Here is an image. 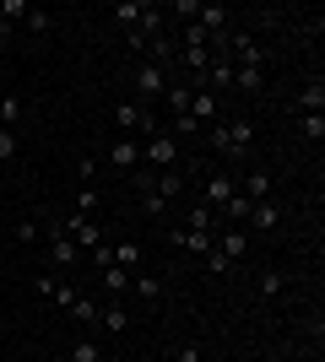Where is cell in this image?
<instances>
[{
  "instance_id": "6da1fadb",
  "label": "cell",
  "mask_w": 325,
  "mask_h": 362,
  "mask_svg": "<svg viewBox=\"0 0 325 362\" xmlns=\"http://www.w3.org/2000/svg\"><path fill=\"white\" fill-rule=\"evenodd\" d=\"M206 136H212V146L228 157V163H239V157H249V146H255V124L249 119H217L206 124Z\"/></svg>"
},
{
  "instance_id": "7a4b0ae2",
  "label": "cell",
  "mask_w": 325,
  "mask_h": 362,
  "mask_svg": "<svg viewBox=\"0 0 325 362\" xmlns=\"http://www.w3.org/2000/svg\"><path fill=\"white\" fill-rule=\"evenodd\" d=\"M233 195H239V179H233V173H212V179L201 184V206L217 211V222H222V211H228Z\"/></svg>"
},
{
  "instance_id": "3957f363",
  "label": "cell",
  "mask_w": 325,
  "mask_h": 362,
  "mask_svg": "<svg viewBox=\"0 0 325 362\" xmlns=\"http://www.w3.org/2000/svg\"><path fill=\"white\" fill-rule=\"evenodd\" d=\"M55 227H60L65 238L76 243L81 255H93L98 243H103V233H98V222H93V216H76V211H71V216H60V222H55Z\"/></svg>"
},
{
  "instance_id": "277c9868",
  "label": "cell",
  "mask_w": 325,
  "mask_h": 362,
  "mask_svg": "<svg viewBox=\"0 0 325 362\" xmlns=\"http://www.w3.org/2000/svg\"><path fill=\"white\" fill-rule=\"evenodd\" d=\"M141 163L152 168H179V141L173 136H163V130H152V136H147V146H141Z\"/></svg>"
},
{
  "instance_id": "5b68a950",
  "label": "cell",
  "mask_w": 325,
  "mask_h": 362,
  "mask_svg": "<svg viewBox=\"0 0 325 362\" xmlns=\"http://www.w3.org/2000/svg\"><path fill=\"white\" fill-rule=\"evenodd\" d=\"M136 92H141V108H147V103H157V98L169 92V65L141 60V65H136Z\"/></svg>"
},
{
  "instance_id": "8992f818",
  "label": "cell",
  "mask_w": 325,
  "mask_h": 362,
  "mask_svg": "<svg viewBox=\"0 0 325 362\" xmlns=\"http://www.w3.org/2000/svg\"><path fill=\"white\" fill-rule=\"evenodd\" d=\"M141 189H152L173 206V200L185 195V168H157V173H141Z\"/></svg>"
},
{
  "instance_id": "52a82bcc",
  "label": "cell",
  "mask_w": 325,
  "mask_h": 362,
  "mask_svg": "<svg viewBox=\"0 0 325 362\" xmlns=\"http://www.w3.org/2000/svg\"><path fill=\"white\" fill-rule=\"evenodd\" d=\"M44 238H49V265H55L60 276H65V271H76V265H81V249H76L71 238H65L60 227H49Z\"/></svg>"
},
{
  "instance_id": "ba28073f",
  "label": "cell",
  "mask_w": 325,
  "mask_h": 362,
  "mask_svg": "<svg viewBox=\"0 0 325 362\" xmlns=\"http://www.w3.org/2000/svg\"><path fill=\"white\" fill-rule=\"evenodd\" d=\"M114 124H120V136H152V114L141 103H114Z\"/></svg>"
},
{
  "instance_id": "9c48e42d",
  "label": "cell",
  "mask_w": 325,
  "mask_h": 362,
  "mask_svg": "<svg viewBox=\"0 0 325 362\" xmlns=\"http://www.w3.org/2000/svg\"><path fill=\"white\" fill-rule=\"evenodd\" d=\"M108 168H114V173H136L141 168V141L136 136H120V141H108Z\"/></svg>"
},
{
  "instance_id": "30bf717a",
  "label": "cell",
  "mask_w": 325,
  "mask_h": 362,
  "mask_svg": "<svg viewBox=\"0 0 325 362\" xmlns=\"http://www.w3.org/2000/svg\"><path fill=\"white\" fill-rule=\"evenodd\" d=\"M277 222H282L277 200H255V206H249V216H244V233H277Z\"/></svg>"
},
{
  "instance_id": "8fae6325",
  "label": "cell",
  "mask_w": 325,
  "mask_h": 362,
  "mask_svg": "<svg viewBox=\"0 0 325 362\" xmlns=\"http://www.w3.org/2000/svg\"><path fill=\"white\" fill-rule=\"evenodd\" d=\"M190 114H195L201 124H217V119H222V98L206 92V87H190Z\"/></svg>"
},
{
  "instance_id": "7c38bea8",
  "label": "cell",
  "mask_w": 325,
  "mask_h": 362,
  "mask_svg": "<svg viewBox=\"0 0 325 362\" xmlns=\"http://www.w3.org/2000/svg\"><path fill=\"white\" fill-rule=\"evenodd\" d=\"M239 195H244L249 206H255V200H271V173H266V168H249L244 179H239Z\"/></svg>"
},
{
  "instance_id": "4fadbf2b",
  "label": "cell",
  "mask_w": 325,
  "mask_h": 362,
  "mask_svg": "<svg viewBox=\"0 0 325 362\" xmlns=\"http://www.w3.org/2000/svg\"><path fill=\"white\" fill-rule=\"evenodd\" d=\"M217 249H222V255L239 265V259L249 255V233H244V227H222V233H217Z\"/></svg>"
},
{
  "instance_id": "5bb4252c",
  "label": "cell",
  "mask_w": 325,
  "mask_h": 362,
  "mask_svg": "<svg viewBox=\"0 0 325 362\" xmlns=\"http://www.w3.org/2000/svg\"><path fill=\"white\" fill-rule=\"evenodd\" d=\"M233 87L255 98V92L266 87V65H233Z\"/></svg>"
},
{
  "instance_id": "9a60e30c",
  "label": "cell",
  "mask_w": 325,
  "mask_h": 362,
  "mask_svg": "<svg viewBox=\"0 0 325 362\" xmlns=\"http://www.w3.org/2000/svg\"><path fill=\"white\" fill-rule=\"evenodd\" d=\"M98 281H103L108 298H125V292H130V271H125V265H103V271H98Z\"/></svg>"
},
{
  "instance_id": "2e32d148",
  "label": "cell",
  "mask_w": 325,
  "mask_h": 362,
  "mask_svg": "<svg viewBox=\"0 0 325 362\" xmlns=\"http://www.w3.org/2000/svg\"><path fill=\"white\" fill-rule=\"evenodd\" d=\"M98 325H103L108 335H125V330H130V314H125V303H108V308H98Z\"/></svg>"
},
{
  "instance_id": "e0dca14e",
  "label": "cell",
  "mask_w": 325,
  "mask_h": 362,
  "mask_svg": "<svg viewBox=\"0 0 325 362\" xmlns=\"http://www.w3.org/2000/svg\"><path fill=\"white\" fill-rule=\"evenodd\" d=\"M212 227H217V211H206L201 200H195V206L185 211V233H212Z\"/></svg>"
},
{
  "instance_id": "ac0fdd59",
  "label": "cell",
  "mask_w": 325,
  "mask_h": 362,
  "mask_svg": "<svg viewBox=\"0 0 325 362\" xmlns=\"http://www.w3.org/2000/svg\"><path fill=\"white\" fill-rule=\"evenodd\" d=\"M298 103H304V114H325V81H320V76L298 92Z\"/></svg>"
},
{
  "instance_id": "d6986e66",
  "label": "cell",
  "mask_w": 325,
  "mask_h": 362,
  "mask_svg": "<svg viewBox=\"0 0 325 362\" xmlns=\"http://www.w3.org/2000/svg\"><path fill=\"white\" fill-rule=\"evenodd\" d=\"M22 114H28V103L6 92V98H0V130H16V119H22Z\"/></svg>"
},
{
  "instance_id": "ffe728a7",
  "label": "cell",
  "mask_w": 325,
  "mask_h": 362,
  "mask_svg": "<svg viewBox=\"0 0 325 362\" xmlns=\"http://www.w3.org/2000/svg\"><path fill=\"white\" fill-rule=\"evenodd\" d=\"M201 130H206V124L185 108V114H173V130H169V136H173V141H190V136H201Z\"/></svg>"
},
{
  "instance_id": "44dd1931",
  "label": "cell",
  "mask_w": 325,
  "mask_h": 362,
  "mask_svg": "<svg viewBox=\"0 0 325 362\" xmlns=\"http://www.w3.org/2000/svg\"><path fill=\"white\" fill-rule=\"evenodd\" d=\"M173 243H179V249H190V255H206V249L217 243V233H173Z\"/></svg>"
},
{
  "instance_id": "7402d4cb",
  "label": "cell",
  "mask_w": 325,
  "mask_h": 362,
  "mask_svg": "<svg viewBox=\"0 0 325 362\" xmlns=\"http://www.w3.org/2000/svg\"><path fill=\"white\" fill-rule=\"evenodd\" d=\"M130 292H141V303H157L163 298V281L157 276H130Z\"/></svg>"
},
{
  "instance_id": "603a6c76",
  "label": "cell",
  "mask_w": 325,
  "mask_h": 362,
  "mask_svg": "<svg viewBox=\"0 0 325 362\" xmlns=\"http://www.w3.org/2000/svg\"><path fill=\"white\" fill-rule=\"evenodd\" d=\"M65 314L76 319V325H98V303H93V298H81V292H76V303H71Z\"/></svg>"
},
{
  "instance_id": "cb8c5ba5",
  "label": "cell",
  "mask_w": 325,
  "mask_h": 362,
  "mask_svg": "<svg viewBox=\"0 0 325 362\" xmlns=\"http://www.w3.org/2000/svg\"><path fill=\"white\" fill-rule=\"evenodd\" d=\"M114 265L136 271V265H141V243H130V238H125V243H114Z\"/></svg>"
},
{
  "instance_id": "d4e9b609",
  "label": "cell",
  "mask_w": 325,
  "mask_h": 362,
  "mask_svg": "<svg viewBox=\"0 0 325 362\" xmlns=\"http://www.w3.org/2000/svg\"><path fill=\"white\" fill-rule=\"evenodd\" d=\"M108 16H114V22H120L125 33H130V28H136V22H141V6H136V0H120V6H114V11H108Z\"/></svg>"
},
{
  "instance_id": "484cf974",
  "label": "cell",
  "mask_w": 325,
  "mask_h": 362,
  "mask_svg": "<svg viewBox=\"0 0 325 362\" xmlns=\"http://www.w3.org/2000/svg\"><path fill=\"white\" fill-rule=\"evenodd\" d=\"M98 206H103V200H98V189H87V184H81V189H76V216H93V222H98Z\"/></svg>"
},
{
  "instance_id": "4316f807",
  "label": "cell",
  "mask_w": 325,
  "mask_h": 362,
  "mask_svg": "<svg viewBox=\"0 0 325 362\" xmlns=\"http://www.w3.org/2000/svg\"><path fill=\"white\" fill-rule=\"evenodd\" d=\"M71 362H103V357H98V341H93V335H81L76 346H71Z\"/></svg>"
},
{
  "instance_id": "83f0119b",
  "label": "cell",
  "mask_w": 325,
  "mask_h": 362,
  "mask_svg": "<svg viewBox=\"0 0 325 362\" xmlns=\"http://www.w3.org/2000/svg\"><path fill=\"white\" fill-rule=\"evenodd\" d=\"M206 271H212V276H228V271H233V259L222 255L217 243H212V249H206Z\"/></svg>"
},
{
  "instance_id": "f1b7e54d",
  "label": "cell",
  "mask_w": 325,
  "mask_h": 362,
  "mask_svg": "<svg viewBox=\"0 0 325 362\" xmlns=\"http://www.w3.org/2000/svg\"><path fill=\"white\" fill-rule=\"evenodd\" d=\"M304 141H314V146L325 141V114H304Z\"/></svg>"
},
{
  "instance_id": "f546056e",
  "label": "cell",
  "mask_w": 325,
  "mask_h": 362,
  "mask_svg": "<svg viewBox=\"0 0 325 362\" xmlns=\"http://www.w3.org/2000/svg\"><path fill=\"white\" fill-rule=\"evenodd\" d=\"M141 211H147V216H163V211H169V200L152 195V189H141Z\"/></svg>"
},
{
  "instance_id": "4dcf8cb0",
  "label": "cell",
  "mask_w": 325,
  "mask_h": 362,
  "mask_svg": "<svg viewBox=\"0 0 325 362\" xmlns=\"http://www.w3.org/2000/svg\"><path fill=\"white\" fill-rule=\"evenodd\" d=\"M22 22H28V28H33V33H49V22H55V16H49V11H44V6H33V11H28V16H22Z\"/></svg>"
},
{
  "instance_id": "1f68e13d",
  "label": "cell",
  "mask_w": 325,
  "mask_h": 362,
  "mask_svg": "<svg viewBox=\"0 0 325 362\" xmlns=\"http://www.w3.org/2000/svg\"><path fill=\"white\" fill-rule=\"evenodd\" d=\"M282 287H287V281H282L277 271H266V276H261V298H282Z\"/></svg>"
},
{
  "instance_id": "d6a6232c",
  "label": "cell",
  "mask_w": 325,
  "mask_h": 362,
  "mask_svg": "<svg viewBox=\"0 0 325 362\" xmlns=\"http://www.w3.org/2000/svg\"><path fill=\"white\" fill-rule=\"evenodd\" d=\"M38 238H44V227H38V222H16V243H38Z\"/></svg>"
},
{
  "instance_id": "836d02e7",
  "label": "cell",
  "mask_w": 325,
  "mask_h": 362,
  "mask_svg": "<svg viewBox=\"0 0 325 362\" xmlns=\"http://www.w3.org/2000/svg\"><path fill=\"white\" fill-rule=\"evenodd\" d=\"M16 157V130H0V163H11Z\"/></svg>"
},
{
  "instance_id": "e575fe53",
  "label": "cell",
  "mask_w": 325,
  "mask_h": 362,
  "mask_svg": "<svg viewBox=\"0 0 325 362\" xmlns=\"http://www.w3.org/2000/svg\"><path fill=\"white\" fill-rule=\"evenodd\" d=\"M93 173H98V157H81V163H76V179L87 184V179H93Z\"/></svg>"
},
{
  "instance_id": "d590c367",
  "label": "cell",
  "mask_w": 325,
  "mask_h": 362,
  "mask_svg": "<svg viewBox=\"0 0 325 362\" xmlns=\"http://www.w3.org/2000/svg\"><path fill=\"white\" fill-rule=\"evenodd\" d=\"M179 362H201V346H179Z\"/></svg>"
},
{
  "instance_id": "8d00e7d4",
  "label": "cell",
  "mask_w": 325,
  "mask_h": 362,
  "mask_svg": "<svg viewBox=\"0 0 325 362\" xmlns=\"http://www.w3.org/2000/svg\"><path fill=\"white\" fill-rule=\"evenodd\" d=\"M6 38H11V22H6V16H0V44H6Z\"/></svg>"
}]
</instances>
